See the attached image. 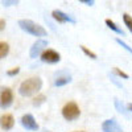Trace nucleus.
<instances>
[{
  "instance_id": "obj_1",
  "label": "nucleus",
  "mask_w": 132,
  "mask_h": 132,
  "mask_svg": "<svg viewBox=\"0 0 132 132\" xmlns=\"http://www.w3.org/2000/svg\"><path fill=\"white\" fill-rule=\"evenodd\" d=\"M42 87V81L38 77H32L29 79H25L19 87V94L21 96H32L37 94Z\"/></svg>"
},
{
  "instance_id": "obj_2",
  "label": "nucleus",
  "mask_w": 132,
  "mask_h": 132,
  "mask_svg": "<svg viewBox=\"0 0 132 132\" xmlns=\"http://www.w3.org/2000/svg\"><path fill=\"white\" fill-rule=\"evenodd\" d=\"M19 27L24 32L29 33V35H32V36H36V37H45L48 35L45 28L38 25L37 23H35V21H32V20H27V19L19 20Z\"/></svg>"
},
{
  "instance_id": "obj_3",
  "label": "nucleus",
  "mask_w": 132,
  "mask_h": 132,
  "mask_svg": "<svg viewBox=\"0 0 132 132\" xmlns=\"http://www.w3.org/2000/svg\"><path fill=\"white\" fill-rule=\"evenodd\" d=\"M79 115H81V110L75 102H69L62 107V116H63V119L68 120V122L78 119Z\"/></svg>"
},
{
  "instance_id": "obj_4",
  "label": "nucleus",
  "mask_w": 132,
  "mask_h": 132,
  "mask_svg": "<svg viewBox=\"0 0 132 132\" xmlns=\"http://www.w3.org/2000/svg\"><path fill=\"white\" fill-rule=\"evenodd\" d=\"M13 102V93L9 87H3L2 89V94H0V106L2 110L8 108Z\"/></svg>"
},
{
  "instance_id": "obj_5",
  "label": "nucleus",
  "mask_w": 132,
  "mask_h": 132,
  "mask_svg": "<svg viewBox=\"0 0 132 132\" xmlns=\"http://www.w3.org/2000/svg\"><path fill=\"white\" fill-rule=\"evenodd\" d=\"M40 58H41L42 62H45V63H57V62L61 61L60 53H57L56 50H53V49L44 50L42 54L40 56Z\"/></svg>"
},
{
  "instance_id": "obj_6",
  "label": "nucleus",
  "mask_w": 132,
  "mask_h": 132,
  "mask_svg": "<svg viewBox=\"0 0 132 132\" xmlns=\"http://www.w3.org/2000/svg\"><path fill=\"white\" fill-rule=\"evenodd\" d=\"M46 46H48V41H46V40H42V38L37 40V41L32 45V48H30V50H29L30 58H37L38 56H41L42 52H44V49H45Z\"/></svg>"
},
{
  "instance_id": "obj_7",
  "label": "nucleus",
  "mask_w": 132,
  "mask_h": 132,
  "mask_svg": "<svg viewBox=\"0 0 132 132\" xmlns=\"http://www.w3.org/2000/svg\"><path fill=\"white\" fill-rule=\"evenodd\" d=\"M21 126L28 131H37L38 129V124L32 114H25L21 116Z\"/></svg>"
},
{
  "instance_id": "obj_8",
  "label": "nucleus",
  "mask_w": 132,
  "mask_h": 132,
  "mask_svg": "<svg viewBox=\"0 0 132 132\" xmlns=\"http://www.w3.org/2000/svg\"><path fill=\"white\" fill-rule=\"evenodd\" d=\"M52 17L56 21H58V23H71V24L77 23V20L74 17H71L70 15L62 12V11H60V9H54L52 12Z\"/></svg>"
},
{
  "instance_id": "obj_9",
  "label": "nucleus",
  "mask_w": 132,
  "mask_h": 132,
  "mask_svg": "<svg viewBox=\"0 0 132 132\" xmlns=\"http://www.w3.org/2000/svg\"><path fill=\"white\" fill-rule=\"evenodd\" d=\"M102 131L103 132H123V128L119 126V123L115 119H107L102 123Z\"/></svg>"
},
{
  "instance_id": "obj_10",
  "label": "nucleus",
  "mask_w": 132,
  "mask_h": 132,
  "mask_svg": "<svg viewBox=\"0 0 132 132\" xmlns=\"http://www.w3.org/2000/svg\"><path fill=\"white\" fill-rule=\"evenodd\" d=\"M0 123H2V128L5 129V131H9L12 129L13 126H15V119L13 116L11 114H5L2 116V119H0Z\"/></svg>"
},
{
  "instance_id": "obj_11",
  "label": "nucleus",
  "mask_w": 132,
  "mask_h": 132,
  "mask_svg": "<svg viewBox=\"0 0 132 132\" xmlns=\"http://www.w3.org/2000/svg\"><path fill=\"white\" fill-rule=\"evenodd\" d=\"M70 82H71V77H70V75H60L58 78L54 81V86L60 87V86L68 85V83H70Z\"/></svg>"
},
{
  "instance_id": "obj_12",
  "label": "nucleus",
  "mask_w": 132,
  "mask_h": 132,
  "mask_svg": "<svg viewBox=\"0 0 132 132\" xmlns=\"http://www.w3.org/2000/svg\"><path fill=\"white\" fill-rule=\"evenodd\" d=\"M104 23H106V25L110 28V29H111V30H114L115 33H118V35H122V36H124V32L122 30V29H120L115 23H114V21L112 20H110V19H106V21H104Z\"/></svg>"
},
{
  "instance_id": "obj_13",
  "label": "nucleus",
  "mask_w": 132,
  "mask_h": 132,
  "mask_svg": "<svg viewBox=\"0 0 132 132\" xmlns=\"http://www.w3.org/2000/svg\"><path fill=\"white\" fill-rule=\"evenodd\" d=\"M8 53H9V45L7 42L2 41V42H0V58L4 60L8 56Z\"/></svg>"
},
{
  "instance_id": "obj_14",
  "label": "nucleus",
  "mask_w": 132,
  "mask_h": 132,
  "mask_svg": "<svg viewBox=\"0 0 132 132\" xmlns=\"http://www.w3.org/2000/svg\"><path fill=\"white\" fill-rule=\"evenodd\" d=\"M45 101H46V96L44 95V94H40V95H37L36 98H33L32 104L36 106V107H38V106H41L42 103H45Z\"/></svg>"
},
{
  "instance_id": "obj_15",
  "label": "nucleus",
  "mask_w": 132,
  "mask_h": 132,
  "mask_svg": "<svg viewBox=\"0 0 132 132\" xmlns=\"http://www.w3.org/2000/svg\"><path fill=\"white\" fill-rule=\"evenodd\" d=\"M123 21H124L126 27L128 28V30L132 33V16H129L128 13H124L123 15Z\"/></svg>"
},
{
  "instance_id": "obj_16",
  "label": "nucleus",
  "mask_w": 132,
  "mask_h": 132,
  "mask_svg": "<svg viewBox=\"0 0 132 132\" xmlns=\"http://www.w3.org/2000/svg\"><path fill=\"white\" fill-rule=\"evenodd\" d=\"M79 48L82 49V52H83V53L86 54V56H87V57H90L91 60H96V54H95L94 52H91L90 49H87V48H86L85 45H81Z\"/></svg>"
},
{
  "instance_id": "obj_17",
  "label": "nucleus",
  "mask_w": 132,
  "mask_h": 132,
  "mask_svg": "<svg viewBox=\"0 0 132 132\" xmlns=\"http://www.w3.org/2000/svg\"><path fill=\"white\" fill-rule=\"evenodd\" d=\"M115 107L118 108V111H119V112H122V114L127 115V111H126V107H124V104H120V102L118 101V99H115Z\"/></svg>"
},
{
  "instance_id": "obj_18",
  "label": "nucleus",
  "mask_w": 132,
  "mask_h": 132,
  "mask_svg": "<svg viewBox=\"0 0 132 132\" xmlns=\"http://www.w3.org/2000/svg\"><path fill=\"white\" fill-rule=\"evenodd\" d=\"M115 41H116V42H118V44H119V45L122 46V48H124V49H126V50H127L128 53H131V54H132V48H129V46L127 45V44H126L124 41H122V40H120V38H116Z\"/></svg>"
},
{
  "instance_id": "obj_19",
  "label": "nucleus",
  "mask_w": 132,
  "mask_h": 132,
  "mask_svg": "<svg viewBox=\"0 0 132 132\" xmlns=\"http://www.w3.org/2000/svg\"><path fill=\"white\" fill-rule=\"evenodd\" d=\"M20 0H2V4L4 7H11V5H16Z\"/></svg>"
},
{
  "instance_id": "obj_20",
  "label": "nucleus",
  "mask_w": 132,
  "mask_h": 132,
  "mask_svg": "<svg viewBox=\"0 0 132 132\" xmlns=\"http://www.w3.org/2000/svg\"><path fill=\"white\" fill-rule=\"evenodd\" d=\"M114 71L119 75V77H122V78H124V79H128V74L127 73H124V71H122L120 69H118V68H114Z\"/></svg>"
},
{
  "instance_id": "obj_21",
  "label": "nucleus",
  "mask_w": 132,
  "mask_h": 132,
  "mask_svg": "<svg viewBox=\"0 0 132 132\" xmlns=\"http://www.w3.org/2000/svg\"><path fill=\"white\" fill-rule=\"evenodd\" d=\"M19 71H20V68H13V69H11V70H8V71H7V75L13 77V75L19 74Z\"/></svg>"
},
{
  "instance_id": "obj_22",
  "label": "nucleus",
  "mask_w": 132,
  "mask_h": 132,
  "mask_svg": "<svg viewBox=\"0 0 132 132\" xmlns=\"http://www.w3.org/2000/svg\"><path fill=\"white\" fill-rule=\"evenodd\" d=\"M79 2H82L87 5H94V0H79Z\"/></svg>"
},
{
  "instance_id": "obj_23",
  "label": "nucleus",
  "mask_w": 132,
  "mask_h": 132,
  "mask_svg": "<svg viewBox=\"0 0 132 132\" xmlns=\"http://www.w3.org/2000/svg\"><path fill=\"white\" fill-rule=\"evenodd\" d=\"M5 28V21H4V19H2L0 20V30H3Z\"/></svg>"
},
{
  "instance_id": "obj_24",
  "label": "nucleus",
  "mask_w": 132,
  "mask_h": 132,
  "mask_svg": "<svg viewBox=\"0 0 132 132\" xmlns=\"http://www.w3.org/2000/svg\"><path fill=\"white\" fill-rule=\"evenodd\" d=\"M127 108H128V110H129V111L132 112V103H129V104L127 106Z\"/></svg>"
},
{
  "instance_id": "obj_25",
  "label": "nucleus",
  "mask_w": 132,
  "mask_h": 132,
  "mask_svg": "<svg viewBox=\"0 0 132 132\" xmlns=\"http://www.w3.org/2000/svg\"><path fill=\"white\" fill-rule=\"evenodd\" d=\"M77 132H85V131H77Z\"/></svg>"
}]
</instances>
